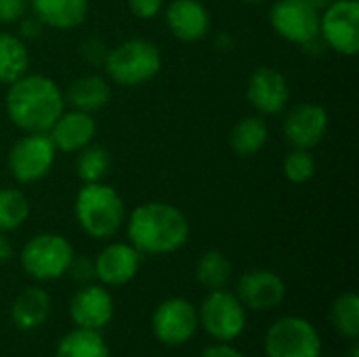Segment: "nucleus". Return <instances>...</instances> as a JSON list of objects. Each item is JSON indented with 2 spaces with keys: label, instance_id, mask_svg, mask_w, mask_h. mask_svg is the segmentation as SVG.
Returning a JSON list of instances; mask_svg holds the SVG:
<instances>
[{
  "label": "nucleus",
  "instance_id": "obj_1",
  "mask_svg": "<svg viewBox=\"0 0 359 357\" xmlns=\"http://www.w3.org/2000/svg\"><path fill=\"white\" fill-rule=\"evenodd\" d=\"M128 242L141 255H172L189 240V221L168 202H145L126 217Z\"/></svg>",
  "mask_w": 359,
  "mask_h": 357
},
{
  "label": "nucleus",
  "instance_id": "obj_2",
  "mask_svg": "<svg viewBox=\"0 0 359 357\" xmlns=\"http://www.w3.org/2000/svg\"><path fill=\"white\" fill-rule=\"evenodd\" d=\"M4 105L11 122L23 133H48L65 109V99L48 76L25 74L8 84Z\"/></svg>",
  "mask_w": 359,
  "mask_h": 357
},
{
  "label": "nucleus",
  "instance_id": "obj_3",
  "mask_svg": "<svg viewBox=\"0 0 359 357\" xmlns=\"http://www.w3.org/2000/svg\"><path fill=\"white\" fill-rule=\"evenodd\" d=\"M74 215L80 229L95 240L114 238L126 221V206L122 196L101 183H84L74 202Z\"/></svg>",
  "mask_w": 359,
  "mask_h": 357
},
{
  "label": "nucleus",
  "instance_id": "obj_4",
  "mask_svg": "<svg viewBox=\"0 0 359 357\" xmlns=\"http://www.w3.org/2000/svg\"><path fill=\"white\" fill-rule=\"evenodd\" d=\"M105 69L109 80L120 86H141L160 74L162 55L154 42L128 38L105 53Z\"/></svg>",
  "mask_w": 359,
  "mask_h": 357
},
{
  "label": "nucleus",
  "instance_id": "obj_5",
  "mask_svg": "<svg viewBox=\"0 0 359 357\" xmlns=\"http://www.w3.org/2000/svg\"><path fill=\"white\" fill-rule=\"evenodd\" d=\"M74 255V246L61 234H38L23 244L19 263L32 280L42 284L63 278Z\"/></svg>",
  "mask_w": 359,
  "mask_h": 357
},
{
  "label": "nucleus",
  "instance_id": "obj_6",
  "mask_svg": "<svg viewBox=\"0 0 359 357\" xmlns=\"http://www.w3.org/2000/svg\"><path fill=\"white\" fill-rule=\"evenodd\" d=\"M198 324L212 341L233 343L246 330L248 311L236 292H229L227 288L208 290L198 307Z\"/></svg>",
  "mask_w": 359,
  "mask_h": 357
},
{
  "label": "nucleus",
  "instance_id": "obj_7",
  "mask_svg": "<svg viewBox=\"0 0 359 357\" xmlns=\"http://www.w3.org/2000/svg\"><path fill=\"white\" fill-rule=\"evenodd\" d=\"M263 349L265 357H322V337L307 318L284 316L267 328Z\"/></svg>",
  "mask_w": 359,
  "mask_h": 357
},
{
  "label": "nucleus",
  "instance_id": "obj_8",
  "mask_svg": "<svg viewBox=\"0 0 359 357\" xmlns=\"http://www.w3.org/2000/svg\"><path fill=\"white\" fill-rule=\"evenodd\" d=\"M149 326L158 343L166 347H183L200 330L198 307L183 297H168L156 305Z\"/></svg>",
  "mask_w": 359,
  "mask_h": 357
},
{
  "label": "nucleus",
  "instance_id": "obj_9",
  "mask_svg": "<svg viewBox=\"0 0 359 357\" xmlns=\"http://www.w3.org/2000/svg\"><path fill=\"white\" fill-rule=\"evenodd\" d=\"M57 149L46 133H25L8 154V170L17 183H36L44 179L55 164Z\"/></svg>",
  "mask_w": 359,
  "mask_h": 357
},
{
  "label": "nucleus",
  "instance_id": "obj_10",
  "mask_svg": "<svg viewBox=\"0 0 359 357\" xmlns=\"http://www.w3.org/2000/svg\"><path fill=\"white\" fill-rule=\"evenodd\" d=\"M320 38L339 55L353 57L359 50V2L334 0L320 13Z\"/></svg>",
  "mask_w": 359,
  "mask_h": 357
},
{
  "label": "nucleus",
  "instance_id": "obj_11",
  "mask_svg": "<svg viewBox=\"0 0 359 357\" xmlns=\"http://www.w3.org/2000/svg\"><path fill=\"white\" fill-rule=\"evenodd\" d=\"M269 21L286 42L309 46L320 38V11L303 0H278L269 11Z\"/></svg>",
  "mask_w": 359,
  "mask_h": 357
},
{
  "label": "nucleus",
  "instance_id": "obj_12",
  "mask_svg": "<svg viewBox=\"0 0 359 357\" xmlns=\"http://www.w3.org/2000/svg\"><path fill=\"white\" fill-rule=\"evenodd\" d=\"M116 303L107 286L103 284H84L69 299V320L76 328L101 332L114 320Z\"/></svg>",
  "mask_w": 359,
  "mask_h": 357
},
{
  "label": "nucleus",
  "instance_id": "obj_13",
  "mask_svg": "<svg viewBox=\"0 0 359 357\" xmlns=\"http://www.w3.org/2000/svg\"><path fill=\"white\" fill-rule=\"evenodd\" d=\"M236 297L246 311H273L286 299V282L271 269H248L238 278Z\"/></svg>",
  "mask_w": 359,
  "mask_h": 357
},
{
  "label": "nucleus",
  "instance_id": "obj_14",
  "mask_svg": "<svg viewBox=\"0 0 359 357\" xmlns=\"http://www.w3.org/2000/svg\"><path fill=\"white\" fill-rule=\"evenodd\" d=\"M328 112L320 103H297L284 118V139L297 149H313L328 133Z\"/></svg>",
  "mask_w": 359,
  "mask_h": 357
},
{
  "label": "nucleus",
  "instance_id": "obj_15",
  "mask_svg": "<svg viewBox=\"0 0 359 357\" xmlns=\"http://www.w3.org/2000/svg\"><path fill=\"white\" fill-rule=\"evenodd\" d=\"M246 97L261 116H276L286 109L290 101V86L280 69L259 65L248 78Z\"/></svg>",
  "mask_w": 359,
  "mask_h": 357
},
{
  "label": "nucleus",
  "instance_id": "obj_16",
  "mask_svg": "<svg viewBox=\"0 0 359 357\" xmlns=\"http://www.w3.org/2000/svg\"><path fill=\"white\" fill-rule=\"evenodd\" d=\"M93 261L97 282L107 288L130 284L141 269V252L130 242H111Z\"/></svg>",
  "mask_w": 359,
  "mask_h": 357
},
{
  "label": "nucleus",
  "instance_id": "obj_17",
  "mask_svg": "<svg viewBox=\"0 0 359 357\" xmlns=\"http://www.w3.org/2000/svg\"><path fill=\"white\" fill-rule=\"evenodd\" d=\"M46 135L50 137L57 151L76 154L88 143H93L97 135V122L93 114H86L80 109H69V112L63 109Z\"/></svg>",
  "mask_w": 359,
  "mask_h": 357
},
{
  "label": "nucleus",
  "instance_id": "obj_18",
  "mask_svg": "<svg viewBox=\"0 0 359 357\" xmlns=\"http://www.w3.org/2000/svg\"><path fill=\"white\" fill-rule=\"evenodd\" d=\"M166 25L181 42H198L210 29V15L200 0H172L166 6Z\"/></svg>",
  "mask_w": 359,
  "mask_h": 357
},
{
  "label": "nucleus",
  "instance_id": "obj_19",
  "mask_svg": "<svg viewBox=\"0 0 359 357\" xmlns=\"http://www.w3.org/2000/svg\"><path fill=\"white\" fill-rule=\"evenodd\" d=\"M50 316V297L40 286H25L11 305V322L21 332H34L46 324Z\"/></svg>",
  "mask_w": 359,
  "mask_h": 357
},
{
  "label": "nucleus",
  "instance_id": "obj_20",
  "mask_svg": "<svg viewBox=\"0 0 359 357\" xmlns=\"http://www.w3.org/2000/svg\"><path fill=\"white\" fill-rule=\"evenodd\" d=\"M34 17L55 29H74L88 15V0H29Z\"/></svg>",
  "mask_w": 359,
  "mask_h": 357
},
{
  "label": "nucleus",
  "instance_id": "obj_21",
  "mask_svg": "<svg viewBox=\"0 0 359 357\" xmlns=\"http://www.w3.org/2000/svg\"><path fill=\"white\" fill-rule=\"evenodd\" d=\"M65 103L72 105V109H80L86 114H95L103 109L111 99V86L103 76H82L74 80L67 90L63 93Z\"/></svg>",
  "mask_w": 359,
  "mask_h": 357
},
{
  "label": "nucleus",
  "instance_id": "obj_22",
  "mask_svg": "<svg viewBox=\"0 0 359 357\" xmlns=\"http://www.w3.org/2000/svg\"><path fill=\"white\" fill-rule=\"evenodd\" d=\"M269 139V126L261 114L246 116L238 120L229 133V145L236 156L240 158H252L257 156Z\"/></svg>",
  "mask_w": 359,
  "mask_h": 357
},
{
  "label": "nucleus",
  "instance_id": "obj_23",
  "mask_svg": "<svg viewBox=\"0 0 359 357\" xmlns=\"http://www.w3.org/2000/svg\"><path fill=\"white\" fill-rule=\"evenodd\" d=\"M55 357H111V351L101 332L74 326L59 339Z\"/></svg>",
  "mask_w": 359,
  "mask_h": 357
},
{
  "label": "nucleus",
  "instance_id": "obj_24",
  "mask_svg": "<svg viewBox=\"0 0 359 357\" xmlns=\"http://www.w3.org/2000/svg\"><path fill=\"white\" fill-rule=\"evenodd\" d=\"M29 69L25 40L15 34H0V84H13Z\"/></svg>",
  "mask_w": 359,
  "mask_h": 357
},
{
  "label": "nucleus",
  "instance_id": "obj_25",
  "mask_svg": "<svg viewBox=\"0 0 359 357\" xmlns=\"http://www.w3.org/2000/svg\"><path fill=\"white\" fill-rule=\"evenodd\" d=\"M233 276L231 261L221 250H206L196 261V280L206 290H221Z\"/></svg>",
  "mask_w": 359,
  "mask_h": 357
},
{
  "label": "nucleus",
  "instance_id": "obj_26",
  "mask_svg": "<svg viewBox=\"0 0 359 357\" xmlns=\"http://www.w3.org/2000/svg\"><path fill=\"white\" fill-rule=\"evenodd\" d=\"M330 326L334 332L347 341L359 339V295L355 290H347L339 295L330 305Z\"/></svg>",
  "mask_w": 359,
  "mask_h": 357
},
{
  "label": "nucleus",
  "instance_id": "obj_27",
  "mask_svg": "<svg viewBox=\"0 0 359 357\" xmlns=\"http://www.w3.org/2000/svg\"><path fill=\"white\" fill-rule=\"evenodd\" d=\"M76 175L82 183H101L109 173V151L101 145L88 143L80 151H76Z\"/></svg>",
  "mask_w": 359,
  "mask_h": 357
},
{
  "label": "nucleus",
  "instance_id": "obj_28",
  "mask_svg": "<svg viewBox=\"0 0 359 357\" xmlns=\"http://www.w3.org/2000/svg\"><path fill=\"white\" fill-rule=\"evenodd\" d=\"M29 217V200L21 189H0V234L19 229Z\"/></svg>",
  "mask_w": 359,
  "mask_h": 357
},
{
  "label": "nucleus",
  "instance_id": "obj_29",
  "mask_svg": "<svg viewBox=\"0 0 359 357\" xmlns=\"http://www.w3.org/2000/svg\"><path fill=\"white\" fill-rule=\"evenodd\" d=\"M282 170H284V177L290 181V183H307L316 177V170H318V164H316V158L311 154V149H297L292 147L286 158H284V164H282Z\"/></svg>",
  "mask_w": 359,
  "mask_h": 357
},
{
  "label": "nucleus",
  "instance_id": "obj_30",
  "mask_svg": "<svg viewBox=\"0 0 359 357\" xmlns=\"http://www.w3.org/2000/svg\"><path fill=\"white\" fill-rule=\"evenodd\" d=\"M65 276H69V278H72L74 282H78L80 286L90 284V282L97 280V276H95V261L88 259V257H78V255H74V259H72L69 269H67Z\"/></svg>",
  "mask_w": 359,
  "mask_h": 357
},
{
  "label": "nucleus",
  "instance_id": "obj_31",
  "mask_svg": "<svg viewBox=\"0 0 359 357\" xmlns=\"http://www.w3.org/2000/svg\"><path fill=\"white\" fill-rule=\"evenodd\" d=\"M29 0H0V23H15L25 17Z\"/></svg>",
  "mask_w": 359,
  "mask_h": 357
},
{
  "label": "nucleus",
  "instance_id": "obj_32",
  "mask_svg": "<svg viewBox=\"0 0 359 357\" xmlns=\"http://www.w3.org/2000/svg\"><path fill=\"white\" fill-rule=\"evenodd\" d=\"M164 6V0H128V8L139 19H154Z\"/></svg>",
  "mask_w": 359,
  "mask_h": 357
},
{
  "label": "nucleus",
  "instance_id": "obj_33",
  "mask_svg": "<svg viewBox=\"0 0 359 357\" xmlns=\"http://www.w3.org/2000/svg\"><path fill=\"white\" fill-rule=\"evenodd\" d=\"M200 357H246L238 347H233V343H219L215 341L212 345L204 347L200 351Z\"/></svg>",
  "mask_w": 359,
  "mask_h": 357
},
{
  "label": "nucleus",
  "instance_id": "obj_34",
  "mask_svg": "<svg viewBox=\"0 0 359 357\" xmlns=\"http://www.w3.org/2000/svg\"><path fill=\"white\" fill-rule=\"evenodd\" d=\"M40 32H42V23H40L36 17H27V19L21 21V27H19V34H21V36H19V38H21V40L38 38Z\"/></svg>",
  "mask_w": 359,
  "mask_h": 357
},
{
  "label": "nucleus",
  "instance_id": "obj_35",
  "mask_svg": "<svg viewBox=\"0 0 359 357\" xmlns=\"http://www.w3.org/2000/svg\"><path fill=\"white\" fill-rule=\"evenodd\" d=\"M13 259V246L6 238V234H0V265Z\"/></svg>",
  "mask_w": 359,
  "mask_h": 357
},
{
  "label": "nucleus",
  "instance_id": "obj_36",
  "mask_svg": "<svg viewBox=\"0 0 359 357\" xmlns=\"http://www.w3.org/2000/svg\"><path fill=\"white\" fill-rule=\"evenodd\" d=\"M303 2H307L309 6H313L316 11H320V13H322V11H324L328 4H332L334 0H303Z\"/></svg>",
  "mask_w": 359,
  "mask_h": 357
},
{
  "label": "nucleus",
  "instance_id": "obj_37",
  "mask_svg": "<svg viewBox=\"0 0 359 357\" xmlns=\"http://www.w3.org/2000/svg\"><path fill=\"white\" fill-rule=\"evenodd\" d=\"M345 357H359V341H351V345H349V349H347V356Z\"/></svg>",
  "mask_w": 359,
  "mask_h": 357
},
{
  "label": "nucleus",
  "instance_id": "obj_38",
  "mask_svg": "<svg viewBox=\"0 0 359 357\" xmlns=\"http://www.w3.org/2000/svg\"><path fill=\"white\" fill-rule=\"evenodd\" d=\"M242 2H248V4H259V2H263V0H242Z\"/></svg>",
  "mask_w": 359,
  "mask_h": 357
}]
</instances>
